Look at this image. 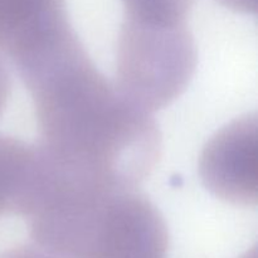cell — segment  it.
I'll return each instance as SVG.
<instances>
[{
    "mask_svg": "<svg viewBox=\"0 0 258 258\" xmlns=\"http://www.w3.org/2000/svg\"><path fill=\"white\" fill-rule=\"evenodd\" d=\"M197 48L188 25L123 20L117 42L116 87L153 113L185 91L196 72Z\"/></svg>",
    "mask_w": 258,
    "mask_h": 258,
    "instance_id": "3",
    "label": "cell"
},
{
    "mask_svg": "<svg viewBox=\"0 0 258 258\" xmlns=\"http://www.w3.org/2000/svg\"><path fill=\"white\" fill-rule=\"evenodd\" d=\"M216 2L237 13L254 14L257 12L258 0H216Z\"/></svg>",
    "mask_w": 258,
    "mask_h": 258,
    "instance_id": "9",
    "label": "cell"
},
{
    "mask_svg": "<svg viewBox=\"0 0 258 258\" xmlns=\"http://www.w3.org/2000/svg\"><path fill=\"white\" fill-rule=\"evenodd\" d=\"M125 20L153 25L186 24L196 0H121Z\"/></svg>",
    "mask_w": 258,
    "mask_h": 258,
    "instance_id": "7",
    "label": "cell"
},
{
    "mask_svg": "<svg viewBox=\"0 0 258 258\" xmlns=\"http://www.w3.org/2000/svg\"><path fill=\"white\" fill-rule=\"evenodd\" d=\"M76 37L66 0H0V53L17 71Z\"/></svg>",
    "mask_w": 258,
    "mask_h": 258,
    "instance_id": "5",
    "label": "cell"
},
{
    "mask_svg": "<svg viewBox=\"0 0 258 258\" xmlns=\"http://www.w3.org/2000/svg\"><path fill=\"white\" fill-rule=\"evenodd\" d=\"M33 243L54 258H165L168 227L139 189L58 188L27 217Z\"/></svg>",
    "mask_w": 258,
    "mask_h": 258,
    "instance_id": "2",
    "label": "cell"
},
{
    "mask_svg": "<svg viewBox=\"0 0 258 258\" xmlns=\"http://www.w3.org/2000/svg\"><path fill=\"white\" fill-rule=\"evenodd\" d=\"M39 130L37 149L58 173L107 189H139L161 155L153 113L125 97L82 44L22 77Z\"/></svg>",
    "mask_w": 258,
    "mask_h": 258,
    "instance_id": "1",
    "label": "cell"
},
{
    "mask_svg": "<svg viewBox=\"0 0 258 258\" xmlns=\"http://www.w3.org/2000/svg\"><path fill=\"white\" fill-rule=\"evenodd\" d=\"M257 116L236 118L204 146L199 175L217 198L236 206H256L258 198Z\"/></svg>",
    "mask_w": 258,
    "mask_h": 258,
    "instance_id": "4",
    "label": "cell"
},
{
    "mask_svg": "<svg viewBox=\"0 0 258 258\" xmlns=\"http://www.w3.org/2000/svg\"><path fill=\"white\" fill-rule=\"evenodd\" d=\"M12 95V77L7 62L0 53V116L4 112Z\"/></svg>",
    "mask_w": 258,
    "mask_h": 258,
    "instance_id": "8",
    "label": "cell"
},
{
    "mask_svg": "<svg viewBox=\"0 0 258 258\" xmlns=\"http://www.w3.org/2000/svg\"><path fill=\"white\" fill-rule=\"evenodd\" d=\"M34 170V146L19 139L0 135V216H25Z\"/></svg>",
    "mask_w": 258,
    "mask_h": 258,
    "instance_id": "6",
    "label": "cell"
}]
</instances>
